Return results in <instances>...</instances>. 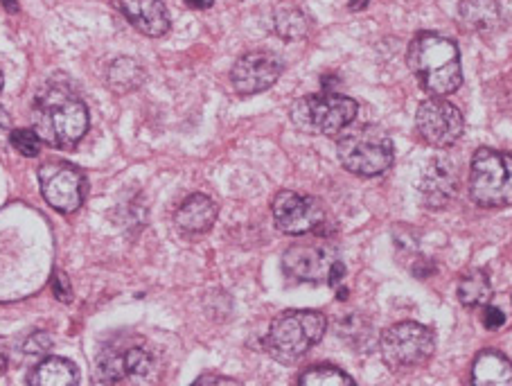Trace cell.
<instances>
[{
  "label": "cell",
  "mask_w": 512,
  "mask_h": 386,
  "mask_svg": "<svg viewBox=\"0 0 512 386\" xmlns=\"http://www.w3.org/2000/svg\"><path fill=\"white\" fill-rule=\"evenodd\" d=\"M406 64L418 86L431 98H447L463 84L461 50L452 39L434 32H420L409 43Z\"/></svg>",
  "instance_id": "6da1fadb"
},
{
  "label": "cell",
  "mask_w": 512,
  "mask_h": 386,
  "mask_svg": "<svg viewBox=\"0 0 512 386\" xmlns=\"http://www.w3.org/2000/svg\"><path fill=\"white\" fill-rule=\"evenodd\" d=\"M32 125L41 143L75 147L88 131V107L64 84L48 86L34 104Z\"/></svg>",
  "instance_id": "7a4b0ae2"
},
{
  "label": "cell",
  "mask_w": 512,
  "mask_h": 386,
  "mask_svg": "<svg viewBox=\"0 0 512 386\" xmlns=\"http://www.w3.org/2000/svg\"><path fill=\"white\" fill-rule=\"evenodd\" d=\"M328 319L316 310H287L271 321L264 337V353L280 364H296L323 339Z\"/></svg>",
  "instance_id": "3957f363"
},
{
  "label": "cell",
  "mask_w": 512,
  "mask_h": 386,
  "mask_svg": "<svg viewBox=\"0 0 512 386\" xmlns=\"http://www.w3.org/2000/svg\"><path fill=\"white\" fill-rule=\"evenodd\" d=\"M337 154L343 168L355 177L373 179L391 170L395 147L386 129L379 125L348 127L339 136Z\"/></svg>",
  "instance_id": "277c9868"
},
{
  "label": "cell",
  "mask_w": 512,
  "mask_h": 386,
  "mask_svg": "<svg viewBox=\"0 0 512 386\" xmlns=\"http://www.w3.org/2000/svg\"><path fill=\"white\" fill-rule=\"evenodd\" d=\"M357 102L348 95L323 91L291 104V122L312 136H341L357 118Z\"/></svg>",
  "instance_id": "5b68a950"
},
{
  "label": "cell",
  "mask_w": 512,
  "mask_h": 386,
  "mask_svg": "<svg viewBox=\"0 0 512 386\" xmlns=\"http://www.w3.org/2000/svg\"><path fill=\"white\" fill-rule=\"evenodd\" d=\"M470 197L481 208L512 206V152L476 149L470 165Z\"/></svg>",
  "instance_id": "8992f818"
},
{
  "label": "cell",
  "mask_w": 512,
  "mask_h": 386,
  "mask_svg": "<svg viewBox=\"0 0 512 386\" xmlns=\"http://www.w3.org/2000/svg\"><path fill=\"white\" fill-rule=\"evenodd\" d=\"M379 350L386 366L395 373L416 371L429 364L436 353L434 330L416 321H402L386 328L379 337Z\"/></svg>",
  "instance_id": "52a82bcc"
},
{
  "label": "cell",
  "mask_w": 512,
  "mask_h": 386,
  "mask_svg": "<svg viewBox=\"0 0 512 386\" xmlns=\"http://www.w3.org/2000/svg\"><path fill=\"white\" fill-rule=\"evenodd\" d=\"M416 129L427 145L447 149L463 138L465 118L461 109L445 98H429L416 111Z\"/></svg>",
  "instance_id": "ba28073f"
},
{
  "label": "cell",
  "mask_w": 512,
  "mask_h": 386,
  "mask_svg": "<svg viewBox=\"0 0 512 386\" xmlns=\"http://www.w3.org/2000/svg\"><path fill=\"white\" fill-rule=\"evenodd\" d=\"M41 195L59 213H75L84 204L86 181L75 165L50 161L39 168Z\"/></svg>",
  "instance_id": "9c48e42d"
},
{
  "label": "cell",
  "mask_w": 512,
  "mask_h": 386,
  "mask_svg": "<svg viewBox=\"0 0 512 386\" xmlns=\"http://www.w3.org/2000/svg\"><path fill=\"white\" fill-rule=\"evenodd\" d=\"M273 219L280 233L310 235L325 222V210L319 199L298 195L294 190H280L271 204Z\"/></svg>",
  "instance_id": "30bf717a"
},
{
  "label": "cell",
  "mask_w": 512,
  "mask_h": 386,
  "mask_svg": "<svg viewBox=\"0 0 512 386\" xmlns=\"http://www.w3.org/2000/svg\"><path fill=\"white\" fill-rule=\"evenodd\" d=\"M339 260L337 249L328 240L300 242L289 247L282 256V269L291 280L298 283H328L330 267Z\"/></svg>",
  "instance_id": "8fae6325"
},
{
  "label": "cell",
  "mask_w": 512,
  "mask_h": 386,
  "mask_svg": "<svg viewBox=\"0 0 512 386\" xmlns=\"http://www.w3.org/2000/svg\"><path fill=\"white\" fill-rule=\"evenodd\" d=\"M282 73V61L273 52L255 50L235 61L231 70L233 89L240 95H255L271 89Z\"/></svg>",
  "instance_id": "7c38bea8"
},
{
  "label": "cell",
  "mask_w": 512,
  "mask_h": 386,
  "mask_svg": "<svg viewBox=\"0 0 512 386\" xmlns=\"http://www.w3.org/2000/svg\"><path fill=\"white\" fill-rule=\"evenodd\" d=\"M420 201L429 210H443L458 192V172L449 159H431L420 177Z\"/></svg>",
  "instance_id": "4fadbf2b"
},
{
  "label": "cell",
  "mask_w": 512,
  "mask_h": 386,
  "mask_svg": "<svg viewBox=\"0 0 512 386\" xmlns=\"http://www.w3.org/2000/svg\"><path fill=\"white\" fill-rule=\"evenodd\" d=\"M120 14L147 37H163L170 32V12L163 0H111Z\"/></svg>",
  "instance_id": "5bb4252c"
},
{
  "label": "cell",
  "mask_w": 512,
  "mask_h": 386,
  "mask_svg": "<svg viewBox=\"0 0 512 386\" xmlns=\"http://www.w3.org/2000/svg\"><path fill=\"white\" fill-rule=\"evenodd\" d=\"M219 208L208 195H190L176 210L174 222L185 235H203L217 222Z\"/></svg>",
  "instance_id": "9a60e30c"
},
{
  "label": "cell",
  "mask_w": 512,
  "mask_h": 386,
  "mask_svg": "<svg viewBox=\"0 0 512 386\" xmlns=\"http://www.w3.org/2000/svg\"><path fill=\"white\" fill-rule=\"evenodd\" d=\"M472 384L512 386V362L497 348H485L472 362Z\"/></svg>",
  "instance_id": "2e32d148"
},
{
  "label": "cell",
  "mask_w": 512,
  "mask_h": 386,
  "mask_svg": "<svg viewBox=\"0 0 512 386\" xmlns=\"http://www.w3.org/2000/svg\"><path fill=\"white\" fill-rule=\"evenodd\" d=\"M458 23L467 32L490 34L501 25L499 0H461L458 5Z\"/></svg>",
  "instance_id": "e0dca14e"
},
{
  "label": "cell",
  "mask_w": 512,
  "mask_h": 386,
  "mask_svg": "<svg viewBox=\"0 0 512 386\" xmlns=\"http://www.w3.org/2000/svg\"><path fill=\"white\" fill-rule=\"evenodd\" d=\"M28 382L34 386H70L79 382V373L73 362L64 357H48L32 368Z\"/></svg>",
  "instance_id": "ac0fdd59"
},
{
  "label": "cell",
  "mask_w": 512,
  "mask_h": 386,
  "mask_svg": "<svg viewBox=\"0 0 512 386\" xmlns=\"http://www.w3.org/2000/svg\"><path fill=\"white\" fill-rule=\"evenodd\" d=\"M145 68L134 57H118L116 61H111L107 68V84L111 86L113 93L125 95L140 89L145 84Z\"/></svg>",
  "instance_id": "d6986e66"
},
{
  "label": "cell",
  "mask_w": 512,
  "mask_h": 386,
  "mask_svg": "<svg viewBox=\"0 0 512 386\" xmlns=\"http://www.w3.org/2000/svg\"><path fill=\"white\" fill-rule=\"evenodd\" d=\"M310 16H307L296 3H280L276 10H273V28L276 34L285 41H300L307 37L310 32Z\"/></svg>",
  "instance_id": "ffe728a7"
},
{
  "label": "cell",
  "mask_w": 512,
  "mask_h": 386,
  "mask_svg": "<svg viewBox=\"0 0 512 386\" xmlns=\"http://www.w3.org/2000/svg\"><path fill=\"white\" fill-rule=\"evenodd\" d=\"M492 298V283L485 271L474 269L458 280V301L465 307H483Z\"/></svg>",
  "instance_id": "44dd1931"
},
{
  "label": "cell",
  "mask_w": 512,
  "mask_h": 386,
  "mask_svg": "<svg viewBox=\"0 0 512 386\" xmlns=\"http://www.w3.org/2000/svg\"><path fill=\"white\" fill-rule=\"evenodd\" d=\"M298 384L303 386H352L355 380L339 366L332 364H316L298 375Z\"/></svg>",
  "instance_id": "7402d4cb"
},
{
  "label": "cell",
  "mask_w": 512,
  "mask_h": 386,
  "mask_svg": "<svg viewBox=\"0 0 512 386\" xmlns=\"http://www.w3.org/2000/svg\"><path fill=\"white\" fill-rule=\"evenodd\" d=\"M131 373H129V366H127V353L125 350H120V353H104L100 359H97V366H95V375H93V382L97 384H116L127 380Z\"/></svg>",
  "instance_id": "603a6c76"
},
{
  "label": "cell",
  "mask_w": 512,
  "mask_h": 386,
  "mask_svg": "<svg viewBox=\"0 0 512 386\" xmlns=\"http://www.w3.org/2000/svg\"><path fill=\"white\" fill-rule=\"evenodd\" d=\"M10 143L16 152L28 156V159L41 152V138L34 129H14L10 134Z\"/></svg>",
  "instance_id": "cb8c5ba5"
},
{
  "label": "cell",
  "mask_w": 512,
  "mask_h": 386,
  "mask_svg": "<svg viewBox=\"0 0 512 386\" xmlns=\"http://www.w3.org/2000/svg\"><path fill=\"white\" fill-rule=\"evenodd\" d=\"M481 323L485 330H499L506 326V314H503L499 307H490V305H483L481 310Z\"/></svg>",
  "instance_id": "d4e9b609"
},
{
  "label": "cell",
  "mask_w": 512,
  "mask_h": 386,
  "mask_svg": "<svg viewBox=\"0 0 512 386\" xmlns=\"http://www.w3.org/2000/svg\"><path fill=\"white\" fill-rule=\"evenodd\" d=\"M52 292H55V296L61 303L73 301V289H70V283L64 271H55V276H52Z\"/></svg>",
  "instance_id": "484cf974"
},
{
  "label": "cell",
  "mask_w": 512,
  "mask_h": 386,
  "mask_svg": "<svg viewBox=\"0 0 512 386\" xmlns=\"http://www.w3.org/2000/svg\"><path fill=\"white\" fill-rule=\"evenodd\" d=\"M50 346H52V339L46 335V332H34V335L28 339V344H25V353L43 355Z\"/></svg>",
  "instance_id": "4316f807"
},
{
  "label": "cell",
  "mask_w": 512,
  "mask_h": 386,
  "mask_svg": "<svg viewBox=\"0 0 512 386\" xmlns=\"http://www.w3.org/2000/svg\"><path fill=\"white\" fill-rule=\"evenodd\" d=\"M343 278H346V265H343L341 260H334V265L330 267V274H328V285L339 287L343 283Z\"/></svg>",
  "instance_id": "83f0119b"
},
{
  "label": "cell",
  "mask_w": 512,
  "mask_h": 386,
  "mask_svg": "<svg viewBox=\"0 0 512 386\" xmlns=\"http://www.w3.org/2000/svg\"><path fill=\"white\" fill-rule=\"evenodd\" d=\"M197 384H237L233 377H219V375H203L197 380Z\"/></svg>",
  "instance_id": "f1b7e54d"
},
{
  "label": "cell",
  "mask_w": 512,
  "mask_h": 386,
  "mask_svg": "<svg viewBox=\"0 0 512 386\" xmlns=\"http://www.w3.org/2000/svg\"><path fill=\"white\" fill-rule=\"evenodd\" d=\"M185 5H188L190 10H210V7L215 5V0H185Z\"/></svg>",
  "instance_id": "f546056e"
},
{
  "label": "cell",
  "mask_w": 512,
  "mask_h": 386,
  "mask_svg": "<svg viewBox=\"0 0 512 386\" xmlns=\"http://www.w3.org/2000/svg\"><path fill=\"white\" fill-rule=\"evenodd\" d=\"M370 5V0H350L348 3V7L352 12H361V10H366V7Z\"/></svg>",
  "instance_id": "4dcf8cb0"
},
{
  "label": "cell",
  "mask_w": 512,
  "mask_h": 386,
  "mask_svg": "<svg viewBox=\"0 0 512 386\" xmlns=\"http://www.w3.org/2000/svg\"><path fill=\"white\" fill-rule=\"evenodd\" d=\"M0 3L5 5V10L10 12V14H16V12H19V3H16V0H0Z\"/></svg>",
  "instance_id": "1f68e13d"
},
{
  "label": "cell",
  "mask_w": 512,
  "mask_h": 386,
  "mask_svg": "<svg viewBox=\"0 0 512 386\" xmlns=\"http://www.w3.org/2000/svg\"><path fill=\"white\" fill-rule=\"evenodd\" d=\"M5 364H7V350H5L3 344H0V373H3Z\"/></svg>",
  "instance_id": "d6a6232c"
},
{
  "label": "cell",
  "mask_w": 512,
  "mask_h": 386,
  "mask_svg": "<svg viewBox=\"0 0 512 386\" xmlns=\"http://www.w3.org/2000/svg\"><path fill=\"white\" fill-rule=\"evenodd\" d=\"M337 298H339V301H346V298H348V289H346V287H339Z\"/></svg>",
  "instance_id": "836d02e7"
},
{
  "label": "cell",
  "mask_w": 512,
  "mask_h": 386,
  "mask_svg": "<svg viewBox=\"0 0 512 386\" xmlns=\"http://www.w3.org/2000/svg\"><path fill=\"white\" fill-rule=\"evenodd\" d=\"M0 89H3V73H0Z\"/></svg>",
  "instance_id": "e575fe53"
}]
</instances>
